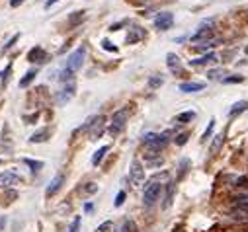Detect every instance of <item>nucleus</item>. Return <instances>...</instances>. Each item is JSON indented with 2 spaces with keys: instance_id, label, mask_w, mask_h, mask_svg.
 Masks as SVG:
<instances>
[{
  "instance_id": "1",
  "label": "nucleus",
  "mask_w": 248,
  "mask_h": 232,
  "mask_svg": "<svg viewBox=\"0 0 248 232\" xmlns=\"http://www.w3.org/2000/svg\"><path fill=\"white\" fill-rule=\"evenodd\" d=\"M164 182H168V174L166 172H162V174H156V176L145 186V193H143V203H145V207H153L156 201H158V197H160V191H162V184Z\"/></svg>"
},
{
  "instance_id": "2",
  "label": "nucleus",
  "mask_w": 248,
  "mask_h": 232,
  "mask_svg": "<svg viewBox=\"0 0 248 232\" xmlns=\"http://www.w3.org/2000/svg\"><path fill=\"white\" fill-rule=\"evenodd\" d=\"M143 143H145V148L149 150V156H155V154L168 143V135H166V133H162V135H158V133H149V135H145Z\"/></svg>"
},
{
  "instance_id": "3",
  "label": "nucleus",
  "mask_w": 248,
  "mask_h": 232,
  "mask_svg": "<svg viewBox=\"0 0 248 232\" xmlns=\"http://www.w3.org/2000/svg\"><path fill=\"white\" fill-rule=\"evenodd\" d=\"M127 117H129V109L127 107H121L113 113V117H111V123H109V133L115 137L119 135L123 129H125V123H127Z\"/></svg>"
},
{
  "instance_id": "4",
  "label": "nucleus",
  "mask_w": 248,
  "mask_h": 232,
  "mask_svg": "<svg viewBox=\"0 0 248 232\" xmlns=\"http://www.w3.org/2000/svg\"><path fill=\"white\" fill-rule=\"evenodd\" d=\"M129 182L133 188H141L145 184V168L141 166L139 160L131 162V170H129Z\"/></svg>"
},
{
  "instance_id": "5",
  "label": "nucleus",
  "mask_w": 248,
  "mask_h": 232,
  "mask_svg": "<svg viewBox=\"0 0 248 232\" xmlns=\"http://www.w3.org/2000/svg\"><path fill=\"white\" fill-rule=\"evenodd\" d=\"M104 117L100 115V117H90L88 121H86V125H84V129H90V133H88V137H90V141H96L102 133H104Z\"/></svg>"
},
{
  "instance_id": "6",
  "label": "nucleus",
  "mask_w": 248,
  "mask_h": 232,
  "mask_svg": "<svg viewBox=\"0 0 248 232\" xmlns=\"http://www.w3.org/2000/svg\"><path fill=\"white\" fill-rule=\"evenodd\" d=\"M20 182H22V178L14 170H6V172L0 174V189H10V188L18 186Z\"/></svg>"
},
{
  "instance_id": "7",
  "label": "nucleus",
  "mask_w": 248,
  "mask_h": 232,
  "mask_svg": "<svg viewBox=\"0 0 248 232\" xmlns=\"http://www.w3.org/2000/svg\"><path fill=\"white\" fill-rule=\"evenodd\" d=\"M84 55H86V53H84L82 47L77 49L75 53H71V55H69V59H67V69L73 71V72L78 71V69L82 67V63H84Z\"/></svg>"
},
{
  "instance_id": "8",
  "label": "nucleus",
  "mask_w": 248,
  "mask_h": 232,
  "mask_svg": "<svg viewBox=\"0 0 248 232\" xmlns=\"http://www.w3.org/2000/svg\"><path fill=\"white\" fill-rule=\"evenodd\" d=\"M172 24H174V16H172L170 12H160V14L155 18V28H156L158 31H166V29H170Z\"/></svg>"
},
{
  "instance_id": "9",
  "label": "nucleus",
  "mask_w": 248,
  "mask_h": 232,
  "mask_svg": "<svg viewBox=\"0 0 248 232\" xmlns=\"http://www.w3.org/2000/svg\"><path fill=\"white\" fill-rule=\"evenodd\" d=\"M63 184H65V174H57V176L51 180V184H49V188H47L45 195H47V197L55 195V193L61 189V186H63Z\"/></svg>"
},
{
  "instance_id": "10",
  "label": "nucleus",
  "mask_w": 248,
  "mask_h": 232,
  "mask_svg": "<svg viewBox=\"0 0 248 232\" xmlns=\"http://www.w3.org/2000/svg\"><path fill=\"white\" fill-rule=\"evenodd\" d=\"M145 37V29L143 28H139V26H133L131 29H129V33H127V43L129 45H133V43H137V41H141Z\"/></svg>"
},
{
  "instance_id": "11",
  "label": "nucleus",
  "mask_w": 248,
  "mask_h": 232,
  "mask_svg": "<svg viewBox=\"0 0 248 232\" xmlns=\"http://www.w3.org/2000/svg\"><path fill=\"white\" fill-rule=\"evenodd\" d=\"M45 59H47V53L41 49V47H35V49H31L30 53H28V61L30 63H45Z\"/></svg>"
},
{
  "instance_id": "12",
  "label": "nucleus",
  "mask_w": 248,
  "mask_h": 232,
  "mask_svg": "<svg viewBox=\"0 0 248 232\" xmlns=\"http://www.w3.org/2000/svg\"><path fill=\"white\" fill-rule=\"evenodd\" d=\"M211 63H217V55L215 53H207V55L200 57V59H194L190 65L192 67H205V65H211Z\"/></svg>"
},
{
  "instance_id": "13",
  "label": "nucleus",
  "mask_w": 248,
  "mask_h": 232,
  "mask_svg": "<svg viewBox=\"0 0 248 232\" xmlns=\"http://www.w3.org/2000/svg\"><path fill=\"white\" fill-rule=\"evenodd\" d=\"M166 63H168V69L172 72H180L182 71V63H180V57L174 55V53H168L166 55Z\"/></svg>"
},
{
  "instance_id": "14",
  "label": "nucleus",
  "mask_w": 248,
  "mask_h": 232,
  "mask_svg": "<svg viewBox=\"0 0 248 232\" xmlns=\"http://www.w3.org/2000/svg\"><path fill=\"white\" fill-rule=\"evenodd\" d=\"M203 88H205L203 82H184V84H180V92H186V94L200 92V90H203Z\"/></svg>"
},
{
  "instance_id": "15",
  "label": "nucleus",
  "mask_w": 248,
  "mask_h": 232,
  "mask_svg": "<svg viewBox=\"0 0 248 232\" xmlns=\"http://www.w3.org/2000/svg\"><path fill=\"white\" fill-rule=\"evenodd\" d=\"M73 96H75V84H69L67 88L61 90V94H59V103H67V102H71Z\"/></svg>"
},
{
  "instance_id": "16",
  "label": "nucleus",
  "mask_w": 248,
  "mask_h": 232,
  "mask_svg": "<svg viewBox=\"0 0 248 232\" xmlns=\"http://www.w3.org/2000/svg\"><path fill=\"white\" fill-rule=\"evenodd\" d=\"M248 109V102H236L232 107H231V111H229V117H236V115H240L242 111H246Z\"/></svg>"
},
{
  "instance_id": "17",
  "label": "nucleus",
  "mask_w": 248,
  "mask_h": 232,
  "mask_svg": "<svg viewBox=\"0 0 248 232\" xmlns=\"http://www.w3.org/2000/svg\"><path fill=\"white\" fill-rule=\"evenodd\" d=\"M211 33H213V29L207 26H203V28H200V31L196 33V35H192V41H202V39H207V37H211Z\"/></svg>"
},
{
  "instance_id": "18",
  "label": "nucleus",
  "mask_w": 248,
  "mask_h": 232,
  "mask_svg": "<svg viewBox=\"0 0 248 232\" xmlns=\"http://www.w3.org/2000/svg\"><path fill=\"white\" fill-rule=\"evenodd\" d=\"M37 76V69H31V71H28L26 72V76L20 80V88H28L31 82H33V78Z\"/></svg>"
},
{
  "instance_id": "19",
  "label": "nucleus",
  "mask_w": 248,
  "mask_h": 232,
  "mask_svg": "<svg viewBox=\"0 0 248 232\" xmlns=\"http://www.w3.org/2000/svg\"><path fill=\"white\" fill-rule=\"evenodd\" d=\"M47 135H49V131H47V129H41V131L33 133V135L30 137V141H31V143H45V141H47Z\"/></svg>"
},
{
  "instance_id": "20",
  "label": "nucleus",
  "mask_w": 248,
  "mask_h": 232,
  "mask_svg": "<svg viewBox=\"0 0 248 232\" xmlns=\"http://www.w3.org/2000/svg\"><path fill=\"white\" fill-rule=\"evenodd\" d=\"M223 143H225V135H217L215 141H213V145H211V148H209V152H211V154H217V152L221 150Z\"/></svg>"
},
{
  "instance_id": "21",
  "label": "nucleus",
  "mask_w": 248,
  "mask_h": 232,
  "mask_svg": "<svg viewBox=\"0 0 248 232\" xmlns=\"http://www.w3.org/2000/svg\"><path fill=\"white\" fill-rule=\"evenodd\" d=\"M194 117H196L194 111H184V113L176 115V121H178V123H188V121H192Z\"/></svg>"
},
{
  "instance_id": "22",
  "label": "nucleus",
  "mask_w": 248,
  "mask_h": 232,
  "mask_svg": "<svg viewBox=\"0 0 248 232\" xmlns=\"http://www.w3.org/2000/svg\"><path fill=\"white\" fill-rule=\"evenodd\" d=\"M108 150H109V146H102L100 150H96V152H94V156H92V164H94V166H98V164L102 162V158H104V154H106Z\"/></svg>"
},
{
  "instance_id": "23",
  "label": "nucleus",
  "mask_w": 248,
  "mask_h": 232,
  "mask_svg": "<svg viewBox=\"0 0 248 232\" xmlns=\"http://www.w3.org/2000/svg\"><path fill=\"white\" fill-rule=\"evenodd\" d=\"M234 203L236 205H248V191H242V193L234 195Z\"/></svg>"
},
{
  "instance_id": "24",
  "label": "nucleus",
  "mask_w": 248,
  "mask_h": 232,
  "mask_svg": "<svg viewBox=\"0 0 248 232\" xmlns=\"http://www.w3.org/2000/svg\"><path fill=\"white\" fill-rule=\"evenodd\" d=\"M96 232H113V222L111 220H106L104 224H100L98 226V230Z\"/></svg>"
},
{
  "instance_id": "25",
  "label": "nucleus",
  "mask_w": 248,
  "mask_h": 232,
  "mask_svg": "<svg viewBox=\"0 0 248 232\" xmlns=\"http://www.w3.org/2000/svg\"><path fill=\"white\" fill-rule=\"evenodd\" d=\"M26 164L31 168V172H33V174H35V172H39V170L43 168V162H33V160H30V158L26 160Z\"/></svg>"
},
{
  "instance_id": "26",
  "label": "nucleus",
  "mask_w": 248,
  "mask_h": 232,
  "mask_svg": "<svg viewBox=\"0 0 248 232\" xmlns=\"http://www.w3.org/2000/svg\"><path fill=\"white\" fill-rule=\"evenodd\" d=\"M213 127H215V119H211V121H209V125H207V129H205V133H203L202 141H207V139L211 137V133H213Z\"/></svg>"
},
{
  "instance_id": "27",
  "label": "nucleus",
  "mask_w": 248,
  "mask_h": 232,
  "mask_svg": "<svg viewBox=\"0 0 248 232\" xmlns=\"http://www.w3.org/2000/svg\"><path fill=\"white\" fill-rule=\"evenodd\" d=\"M244 78L240 76V74H236V76H229V78H223V82L225 84H238V82H242Z\"/></svg>"
},
{
  "instance_id": "28",
  "label": "nucleus",
  "mask_w": 248,
  "mask_h": 232,
  "mask_svg": "<svg viewBox=\"0 0 248 232\" xmlns=\"http://www.w3.org/2000/svg\"><path fill=\"white\" fill-rule=\"evenodd\" d=\"M172 193H174V186L170 184V186H168V193H166V201H164V209L170 207V203H172Z\"/></svg>"
},
{
  "instance_id": "29",
  "label": "nucleus",
  "mask_w": 248,
  "mask_h": 232,
  "mask_svg": "<svg viewBox=\"0 0 248 232\" xmlns=\"http://www.w3.org/2000/svg\"><path fill=\"white\" fill-rule=\"evenodd\" d=\"M18 39H20V33H16V35H14V37H12V39H10V41H8L6 45H4V49H2V53H6V51H10V49L14 47V43H16Z\"/></svg>"
},
{
  "instance_id": "30",
  "label": "nucleus",
  "mask_w": 248,
  "mask_h": 232,
  "mask_svg": "<svg viewBox=\"0 0 248 232\" xmlns=\"http://www.w3.org/2000/svg\"><path fill=\"white\" fill-rule=\"evenodd\" d=\"M102 49H104V51H113V53L117 51V47H115L111 41H108V39H104V41H102Z\"/></svg>"
},
{
  "instance_id": "31",
  "label": "nucleus",
  "mask_w": 248,
  "mask_h": 232,
  "mask_svg": "<svg viewBox=\"0 0 248 232\" xmlns=\"http://www.w3.org/2000/svg\"><path fill=\"white\" fill-rule=\"evenodd\" d=\"M162 82H164V80H162V76H153V78L149 80V86H151V88H158Z\"/></svg>"
},
{
  "instance_id": "32",
  "label": "nucleus",
  "mask_w": 248,
  "mask_h": 232,
  "mask_svg": "<svg viewBox=\"0 0 248 232\" xmlns=\"http://www.w3.org/2000/svg\"><path fill=\"white\" fill-rule=\"evenodd\" d=\"M80 20H84V12H75V16L71 18V26H77Z\"/></svg>"
},
{
  "instance_id": "33",
  "label": "nucleus",
  "mask_w": 248,
  "mask_h": 232,
  "mask_svg": "<svg viewBox=\"0 0 248 232\" xmlns=\"http://www.w3.org/2000/svg\"><path fill=\"white\" fill-rule=\"evenodd\" d=\"M188 137H190L188 133H182V135H178V137H176V145H180V146H182V145H186V143H188Z\"/></svg>"
},
{
  "instance_id": "34",
  "label": "nucleus",
  "mask_w": 248,
  "mask_h": 232,
  "mask_svg": "<svg viewBox=\"0 0 248 232\" xmlns=\"http://www.w3.org/2000/svg\"><path fill=\"white\" fill-rule=\"evenodd\" d=\"M123 201H125V191H119L117 197H115V207H121Z\"/></svg>"
},
{
  "instance_id": "35",
  "label": "nucleus",
  "mask_w": 248,
  "mask_h": 232,
  "mask_svg": "<svg viewBox=\"0 0 248 232\" xmlns=\"http://www.w3.org/2000/svg\"><path fill=\"white\" fill-rule=\"evenodd\" d=\"M71 78H73V71L65 69L63 72H61V80H63V82H67V80H71Z\"/></svg>"
},
{
  "instance_id": "36",
  "label": "nucleus",
  "mask_w": 248,
  "mask_h": 232,
  "mask_svg": "<svg viewBox=\"0 0 248 232\" xmlns=\"http://www.w3.org/2000/svg\"><path fill=\"white\" fill-rule=\"evenodd\" d=\"M221 76H225V71H221V69L209 72V78H211V80H217V78H221Z\"/></svg>"
},
{
  "instance_id": "37",
  "label": "nucleus",
  "mask_w": 248,
  "mask_h": 232,
  "mask_svg": "<svg viewBox=\"0 0 248 232\" xmlns=\"http://www.w3.org/2000/svg\"><path fill=\"white\" fill-rule=\"evenodd\" d=\"M78 226H80V217H75L73 224H71V230L69 232H78Z\"/></svg>"
},
{
  "instance_id": "38",
  "label": "nucleus",
  "mask_w": 248,
  "mask_h": 232,
  "mask_svg": "<svg viewBox=\"0 0 248 232\" xmlns=\"http://www.w3.org/2000/svg\"><path fill=\"white\" fill-rule=\"evenodd\" d=\"M10 72H12V65H8V67H6V72L2 74V84H6V82H8V74H10Z\"/></svg>"
},
{
  "instance_id": "39",
  "label": "nucleus",
  "mask_w": 248,
  "mask_h": 232,
  "mask_svg": "<svg viewBox=\"0 0 248 232\" xmlns=\"http://www.w3.org/2000/svg\"><path fill=\"white\" fill-rule=\"evenodd\" d=\"M84 191H86V193H94V191H98V186H96V184H88V188H86Z\"/></svg>"
},
{
  "instance_id": "40",
  "label": "nucleus",
  "mask_w": 248,
  "mask_h": 232,
  "mask_svg": "<svg viewBox=\"0 0 248 232\" xmlns=\"http://www.w3.org/2000/svg\"><path fill=\"white\" fill-rule=\"evenodd\" d=\"M133 228H135V224H133V222H129V220H125V224H123V232L133 230Z\"/></svg>"
},
{
  "instance_id": "41",
  "label": "nucleus",
  "mask_w": 248,
  "mask_h": 232,
  "mask_svg": "<svg viewBox=\"0 0 248 232\" xmlns=\"http://www.w3.org/2000/svg\"><path fill=\"white\" fill-rule=\"evenodd\" d=\"M22 2H24V0H12V2H10V6H12V8H16V6H20Z\"/></svg>"
},
{
  "instance_id": "42",
  "label": "nucleus",
  "mask_w": 248,
  "mask_h": 232,
  "mask_svg": "<svg viewBox=\"0 0 248 232\" xmlns=\"http://www.w3.org/2000/svg\"><path fill=\"white\" fill-rule=\"evenodd\" d=\"M59 2V0H47V2H45V8H51L53 4H57Z\"/></svg>"
}]
</instances>
